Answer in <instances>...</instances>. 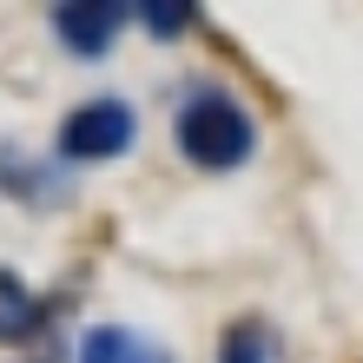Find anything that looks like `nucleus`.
<instances>
[{
    "instance_id": "f257e3e1",
    "label": "nucleus",
    "mask_w": 363,
    "mask_h": 363,
    "mask_svg": "<svg viewBox=\"0 0 363 363\" xmlns=\"http://www.w3.org/2000/svg\"><path fill=\"white\" fill-rule=\"evenodd\" d=\"M172 133H179V152L199 165V172H238V165L251 159V145H258L251 113H245L225 86H191V93L179 99Z\"/></svg>"
},
{
    "instance_id": "39448f33",
    "label": "nucleus",
    "mask_w": 363,
    "mask_h": 363,
    "mask_svg": "<svg viewBox=\"0 0 363 363\" xmlns=\"http://www.w3.org/2000/svg\"><path fill=\"white\" fill-rule=\"evenodd\" d=\"M40 324H47V304L27 291V277L0 271V344H27Z\"/></svg>"
},
{
    "instance_id": "423d86ee",
    "label": "nucleus",
    "mask_w": 363,
    "mask_h": 363,
    "mask_svg": "<svg viewBox=\"0 0 363 363\" xmlns=\"http://www.w3.org/2000/svg\"><path fill=\"white\" fill-rule=\"evenodd\" d=\"M133 13H139L159 40H179L191 20H199V7H185V0H145V7H133Z\"/></svg>"
},
{
    "instance_id": "7ed1b4c3",
    "label": "nucleus",
    "mask_w": 363,
    "mask_h": 363,
    "mask_svg": "<svg viewBox=\"0 0 363 363\" xmlns=\"http://www.w3.org/2000/svg\"><path fill=\"white\" fill-rule=\"evenodd\" d=\"M119 20H125V7H113V0H60V7H53V33H60L67 53L99 60L106 47H113Z\"/></svg>"
},
{
    "instance_id": "20e7f679",
    "label": "nucleus",
    "mask_w": 363,
    "mask_h": 363,
    "mask_svg": "<svg viewBox=\"0 0 363 363\" xmlns=\"http://www.w3.org/2000/svg\"><path fill=\"white\" fill-rule=\"evenodd\" d=\"M79 363H172V357L125 324H99V330L79 337Z\"/></svg>"
},
{
    "instance_id": "0eeeda50",
    "label": "nucleus",
    "mask_w": 363,
    "mask_h": 363,
    "mask_svg": "<svg viewBox=\"0 0 363 363\" xmlns=\"http://www.w3.org/2000/svg\"><path fill=\"white\" fill-rule=\"evenodd\" d=\"M218 363H264V330H258V324H231Z\"/></svg>"
},
{
    "instance_id": "f03ea898",
    "label": "nucleus",
    "mask_w": 363,
    "mask_h": 363,
    "mask_svg": "<svg viewBox=\"0 0 363 363\" xmlns=\"http://www.w3.org/2000/svg\"><path fill=\"white\" fill-rule=\"evenodd\" d=\"M133 133H139V119L125 99H86L60 119V152L79 165H99V159H119L133 145Z\"/></svg>"
}]
</instances>
